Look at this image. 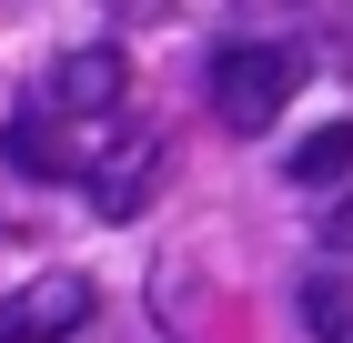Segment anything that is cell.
Instances as JSON below:
<instances>
[{
	"label": "cell",
	"mask_w": 353,
	"mask_h": 343,
	"mask_svg": "<svg viewBox=\"0 0 353 343\" xmlns=\"http://www.w3.org/2000/svg\"><path fill=\"white\" fill-rule=\"evenodd\" d=\"M283 182H293V192H333V182H353V121L303 132L293 152H283Z\"/></svg>",
	"instance_id": "obj_6"
},
{
	"label": "cell",
	"mask_w": 353,
	"mask_h": 343,
	"mask_svg": "<svg viewBox=\"0 0 353 343\" xmlns=\"http://www.w3.org/2000/svg\"><path fill=\"white\" fill-rule=\"evenodd\" d=\"M0 152H10V172H21V182H71V172L91 182V152H81V132H61V121H51L41 101H30L21 121L0 132Z\"/></svg>",
	"instance_id": "obj_5"
},
{
	"label": "cell",
	"mask_w": 353,
	"mask_h": 343,
	"mask_svg": "<svg viewBox=\"0 0 353 343\" xmlns=\"http://www.w3.org/2000/svg\"><path fill=\"white\" fill-rule=\"evenodd\" d=\"M91 323V273H30L21 293H0V343H71Z\"/></svg>",
	"instance_id": "obj_3"
},
{
	"label": "cell",
	"mask_w": 353,
	"mask_h": 343,
	"mask_svg": "<svg viewBox=\"0 0 353 343\" xmlns=\"http://www.w3.org/2000/svg\"><path fill=\"white\" fill-rule=\"evenodd\" d=\"M132 91V61L111 51V41H91V51H61L51 71H41V111L51 121H91V111H111Z\"/></svg>",
	"instance_id": "obj_4"
},
{
	"label": "cell",
	"mask_w": 353,
	"mask_h": 343,
	"mask_svg": "<svg viewBox=\"0 0 353 343\" xmlns=\"http://www.w3.org/2000/svg\"><path fill=\"white\" fill-rule=\"evenodd\" d=\"M323 242H333V253H353V192H343V202H333V222H323Z\"/></svg>",
	"instance_id": "obj_8"
},
{
	"label": "cell",
	"mask_w": 353,
	"mask_h": 343,
	"mask_svg": "<svg viewBox=\"0 0 353 343\" xmlns=\"http://www.w3.org/2000/svg\"><path fill=\"white\" fill-rule=\"evenodd\" d=\"M162 172H172V152H162V132H121V141H101L91 152V212L101 222H132V212H152V192H162Z\"/></svg>",
	"instance_id": "obj_2"
},
{
	"label": "cell",
	"mask_w": 353,
	"mask_h": 343,
	"mask_svg": "<svg viewBox=\"0 0 353 343\" xmlns=\"http://www.w3.org/2000/svg\"><path fill=\"white\" fill-rule=\"evenodd\" d=\"M293 313H303V333H313V343H353V293H343V273H303Z\"/></svg>",
	"instance_id": "obj_7"
},
{
	"label": "cell",
	"mask_w": 353,
	"mask_h": 343,
	"mask_svg": "<svg viewBox=\"0 0 353 343\" xmlns=\"http://www.w3.org/2000/svg\"><path fill=\"white\" fill-rule=\"evenodd\" d=\"M293 91H303V61L283 51V41H232V51L212 61V121L222 132H272Z\"/></svg>",
	"instance_id": "obj_1"
}]
</instances>
